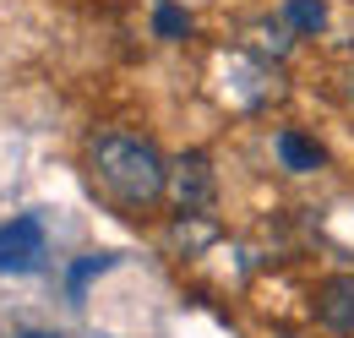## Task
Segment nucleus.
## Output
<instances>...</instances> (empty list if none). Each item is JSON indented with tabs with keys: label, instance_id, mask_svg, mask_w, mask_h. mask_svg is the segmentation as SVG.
Masks as SVG:
<instances>
[{
	"label": "nucleus",
	"instance_id": "10",
	"mask_svg": "<svg viewBox=\"0 0 354 338\" xmlns=\"http://www.w3.org/2000/svg\"><path fill=\"white\" fill-rule=\"evenodd\" d=\"M22 338H60V333H22Z\"/></svg>",
	"mask_w": 354,
	"mask_h": 338
},
{
	"label": "nucleus",
	"instance_id": "2",
	"mask_svg": "<svg viewBox=\"0 0 354 338\" xmlns=\"http://www.w3.org/2000/svg\"><path fill=\"white\" fill-rule=\"evenodd\" d=\"M49 256V240H44V224L33 213L0 224V273H39Z\"/></svg>",
	"mask_w": 354,
	"mask_h": 338
},
{
	"label": "nucleus",
	"instance_id": "5",
	"mask_svg": "<svg viewBox=\"0 0 354 338\" xmlns=\"http://www.w3.org/2000/svg\"><path fill=\"white\" fill-rule=\"evenodd\" d=\"M278 17H283V28H289L295 39H316V33L327 28V0H283Z\"/></svg>",
	"mask_w": 354,
	"mask_h": 338
},
{
	"label": "nucleus",
	"instance_id": "7",
	"mask_svg": "<svg viewBox=\"0 0 354 338\" xmlns=\"http://www.w3.org/2000/svg\"><path fill=\"white\" fill-rule=\"evenodd\" d=\"M153 33H158V39H185V33H191V11L164 0V6L153 11Z\"/></svg>",
	"mask_w": 354,
	"mask_h": 338
},
{
	"label": "nucleus",
	"instance_id": "9",
	"mask_svg": "<svg viewBox=\"0 0 354 338\" xmlns=\"http://www.w3.org/2000/svg\"><path fill=\"white\" fill-rule=\"evenodd\" d=\"M104 267H115V256H88V262H82V267H77V273H71V290H77V295H82V284H88L93 273H104Z\"/></svg>",
	"mask_w": 354,
	"mask_h": 338
},
{
	"label": "nucleus",
	"instance_id": "3",
	"mask_svg": "<svg viewBox=\"0 0 354 338\" xmlns=\"http://www.w3.org/2000/svg\"><path fill=\"white\" fill-rule=\"evenodd\" d=\"M169 186H175L180 213H207V208H213V197H218V180H213L207 153H185V159L169 169Z\"/></svg>",
	"mask_w": 354,
	"mask_h": 338
},
{
	"label": "nucleus",
	"instance_id": "6",
	"mask_svg": "<svg viewBox=\"0 0 354 338\" xmlns=\"http://www.w3.org/2000/svg\"><path fill=\"white\" fill-rule=\"evenodd\" d=\"M278 159H283V169H295V175H310V169H322V148L310 142V136H300V131H278Z\"/></svg>",
	"mask_w": 354,
	"mask_h": 338
},
{
	"label": "nucleus",
	"instance_id": "1",
	"mask_svg": "<svg viewBox=\"0 0 354 338\" xmlns=\"http://www.w3.org/2000/svg\"><path fill=\"white\" fill-rule=\"evenodd\" d=\"M93 175H98V180L109 186V197L126 202V208L158 202L164 186H169V164L158 159V148L142 142V136H126V131L93 136Z\"/></svg>",
	"mask_w": 354,
	"mask_h": 338
},
{
	"label": "nucleus",
	"instance_id": "8",
	"mask_svg": "<svg viewBox=\"0 0 354 338\" xmlns=\"http://www.w3.org/2000/svg\"><path fill=\"white\" fill-rule=\"evenodd\" d=\"M251 39H257V49H262V55H289L295 33L283 28V17H272V22H257V33H251Z\"/></svg>",
	"mask_w": 354,
	"mask_h": 338
},
{
	"label": "nucleus",
	"instance_id": "4",
	"mask_svg": "<svg viewBox=\"0 0 354 338\" xmlns=\"http://www.w3.org/2000/svg\"><path fill=\"white\" fill-rule=\"evenodd\" d=\"M316 322L333 328V333H354V273H333L322 290H316Z\"/></svg>",
	"mask_w": 354,
	"mask_h": 338
}]
</instances>
